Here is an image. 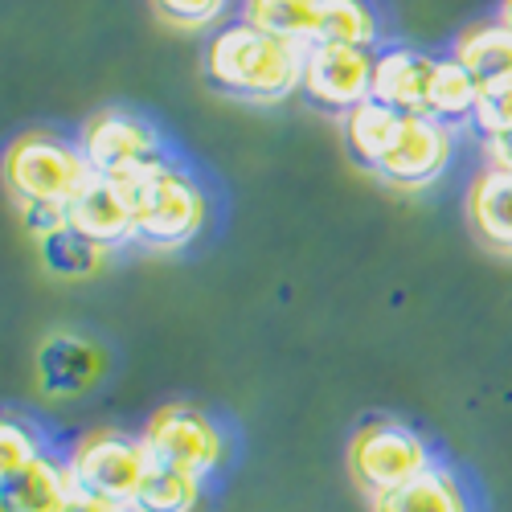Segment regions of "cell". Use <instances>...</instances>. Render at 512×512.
Listing matches in <instances>:
<instances>
[{"label": "cell", "instance_id": "obj_23", "mask_svg": "<svg viewBox=\"0 0 512 512\" xmlns=\"http://www.w3.org/2000/svg\"><path fill=\"white\" fill-rule=\"evenodd\" d=\"M46 451H41L37 435L29 431L25 422L17 418H0V484H9L13 476H21L25 467L33 459H41Z\"/></svg>", "mask_w": 512, "mask_h": 512}, {"label": "cell", "instance_id": "obj_6", "mask_svg": "<svg viewBox=\"0 0 512 512\" xmlns=\"http://www.w3.org/2000/svg\"><path fill=\"white\" fill-rule=\"evenodd\" d=\"M148 472V447L144 439L119 435V431H95L78 439L70 455V476L82 492H95L119 504H132L140 480Z\"/></svg>", "mask_w": 512, "mask_h": 512}, {"label": "cell", "instance_id": "obj_30", "mask_svg": "<svg viewBox=\"0 0 512 512\" xmlns=\"http://www.w3.org/2000/svg\"><path fill=\"white\" fill-rule=\"evenodd\" d=\"M0 512H9V500H5V492H0Z\"/></svg>", "mask_w": 512, "mask_h": 512}, {"label": "cell", "instance_id": "obj_2", "mask_svg": "<svg viewBox=\"0 0 512 512\" xmlns=\"http://www.w3.org/2000/svg\"><path fill=\"white\" fill-rule=\"evenodd\" d=\"M136 213V242L152 250H177L193 242L205 226V193L193 177L173 168L164 156L144 164L140 173L119 181Z\"/></svg>", "mask_w": 512, "mask_h": 512}, {"label": "cell", "instance_id": "obj_7", "mask_svg": "<svg viewBox=\"0 0 512 512\" xmlns=\"http://www.w3.org/2000/svg\"><path fill=\"white\" fill-rule=\"evenodd\" d=\"M373 66H377L373 50L316 41V46L304 50V82H300V91L316 107L349 115L353 107L373 99Z\"/></svg>", "mask_w": 512, "mask_h": 512}, {"label": "cell", "instance_id": "obj_10", "mask_svg": "<svg viewBox=\"0 0 512 512\" xmlns=\"http://www.w3.org/2000/svg\"><path fill=\"white\" fill-rule=\"evenodd\" d=\"M66 226H74L78 234H87L91 242H99L103 250L136 242V213L127 201L123 185L111 177L91 173L82 181L70 201H66Z\"/></svg>", "mask_w": 512, "mask_h": 512}, {"label": "cell", "instance_id": "obj_9", "mask_svg": "<svg viewBox=\"0 0 512 512\" xmlns=\"http://www.w3.org/2000/svg\"><path fill=\"white\" fill-rule=\"evenodd\" d=\"M451 152H455V140L447 123L431 115H406L398 144L377 164V177L398 189H426L447 173Z\"/></svg>", "mask_w": 512, "mask_h": 512}, {"label": "cell", "instance_id": "obj_20", "mask_svg": "<svg viewBox=\"0 0 512 512\" xmlns=\"http://www.w3.org/2000/svg\"><path fill=\"white\" fill-rule=\"evenodd\" d=\"M242 21L254 29H267L275 37H287L295 46H312L316 41V21H320V0H246Z\"/></svg>", "mask_w": 512, "mask_h": 512}, {"label": "cell", "instance_id": "obj_15", "mask_svg": "<svg viewBox=\"0 0 512 512\" xmlns=\"http://www.w3.org/2000/svg\"><path fill=\"white\" fill-rule=\"evenodd\" d=\"M74 488L78 484L70 476V463H58L54 455L33 459L21 476L0 484V492L9 500V512H62Z\"/></svg>", "mask_w": 512, "mask_h": 512}, {"label": "cell", "instance_id": "obj_16", "mask_svg": "<svg viewBox=\"0 0 512 512\" xmlns=\"http://www.w3.org/2000/svg\"><path fill=\"white\" fill-rule=\"evenodd\" d=\"M402 123H406L402 111L377 103V99H365L361 107H353V111L345 115V144H349L353 160L377 173V164L386 160L390 148L398 144Z\"/></svg>", "mask_w": 512, "mask_h": 512}, {"label": "cell", "instance_id": "obj_24", "mask_svg": "<svg viewBox=\"0 0 512 512\" xmlns=\"http://www.w3.org/2000/svg\"><path fill=\"white\" fill-rule=\"evenodd\" d=\"M156 13L177 29H209L230 9V0H152Z\"/></svg>", "mask_w": 512, "mask_h": 512}, {"label": "cell", "instance_id": "obj_5", "mask_svg": "<svg viewBox=\"0 0 512 512\" xmlns=\"http://www.w3.org/2000/svg\"><path fill=\"white\" fill-rule=\"evenodd\" d=\"M144 447L148 459L168 463V467H181V472L193 476H213L226 459V439L218 431V422L209 414L193 410V406H164L148 418L144 426Z\"/></svg>", "mask_w": 512, "mask_h": 512}, {"label": "cell", "instance_id": "obj_21", "mask_svg": "<svg viewBox=\"0 0 512 512\" xmlns=\"http://www.w3.org/2000/svg\"><path fill=\"white\" fill-rule=\"evenodd\" d=\"M316 41L373 50L377 46V17H373V9L365 5V0H320ZM316 41H312V46H316Z\"/></svg>", "mask_w": 512, "mask_h": 512}, {"label": "cell", "instance_id": "obj_8", "mask_svg": "<svg viewBox=\"0 0 512 512\" xmlns=\"http://www.w3.org/2000/svg\"><path fill=\"white\" fill-rule=\"evenodd\" d=\"M82 156H87L91 173L111 177V181H127L132 173H140L144 164L160 160V140L156 132L127 111H103L82 127Z\"/></svg>", "mask_w": 512, "mask_h": 512}, {"label": "cell", "instance_id": "obj_27", "mask_svg": "<svg viewBox=\"0 0 512 512\" xmlns=\"http://www.w3.org/2000/svg\"><path fill=\"white\" fill-rule=\"evenodd\" d=\"M62 512H127V504H119V500H107V496H95V492H82V488H74V492H70V500L62 504Z\"/></svg>", "mask_w": 512, "mask_h": 512}, {"label": "cell", "instance_id": "obj_22", "mask_svg": "<svg viewBox=\"0 0 512 512\" xmlns=\"http://www.w3.org/2000/svg\"><path fill=\"white\" fill-rule=\"evenodd\" d=\"M37 254H41V267L62 275V279H82V275H95L107 259V250L99 242H91L87 234H78L74 226H62L46 238H37Z\"/></svg>", "mask_w": 512, "mask_h": 512}, {"label": "cell", "instance_id": "obj_12", "mask_svg": "<svg viewBox=\"0 0 512 512\" xmlns=\"http://www.w3.org/2000/svg\"><path fill=\"white\" fill-rule=\"evenodd\" d=\"M435 58L418 50H386L373 66V99L402 115H426V87H431Z\"/></svg>", "mask_w": 512, "mask_h": 512}, {"label": "cell", "instance_id": "obj_1", "mask_svg": "<svg viewBox=\"0 0 512 512\" xmlns=\"http://www.w3.org/2000/svg\"><path fill=\"white\" fill-rule=\"evenodd\" d=\"M205 78L222 95L246 103H283L304 82V46L238 21L213 33L205 50Z\"/></svg>", "mask_w": 512, "mask_h": 512}, {"label": "cell", "instance_id": "obj_17", "mask_svg": "<svg viewBox=\"0 0 512 512\" xmlns=\"http://www.w3.org/2000/svg\"><path fill=\"white\" fill-rule=\"evenodd\" d=\"M373 512H472V504H467L463 484L447 467H431V472H422L418 480L377 496Z\"/></svg>", "mask_w": 512, "mask_h": 512}, {"label": "cell", "instance_id": "obj_29", "mask_svg": "<svg viewBox=\"0 0 512 512\" xmlns=\"http://www.w3.org/2000/svg\"><path fill=\"white\" fill-rule=\"evenodd\" d=\"M500 25L512 33V0H504V5H500Z\"/></svg>", "mask_w": 512, "mask_h": 512}, {"label": "cell", "instance_id": "obj_13", "mask_svg": "<svg viewBox=\"0 0 512 512\" xmlns=\"http://www.w3.org/2000/svg\"><path fill=\"white\" fill-rule=\"evenodd\" d=\"M467 222L484 246L496 254H512V173L508 168H484L467 189Z\"/></svg>", "mask_w": 512, "mask_h": 512}, {"label": "cell", "instance_id": "obj_26", "mask_svg": "<svg viewBox=\"0 0 512 512\" xmlns=\"http://www.w3.org/2000/svg\"><path fill=\"white\" fill-rule=\"evenodd\" d=\"M21 222L33 238H46L54 230L66 226V205H50V201H21Z\"/></svg>", "mask_w": 512, "mask_h": 512}, {"label": "cell", "instance_id": "obj_3", "mask_svg": "<svg viewBox=\"0 0 512 512\" xmlns=\"http://www.w3.org/2000/svg\"><path fill=\"white\" fill-rule=\"evenodd\" d=\"M435 467V455L418 431L394 418H373L357 426L349 443V472L365 496H386Z\"/></svg>", "mask_w": 512, "mask_h": 512}, {"label": "cell", "instance_id": "obj_4", "mask_svg": "<svg viewBox=\"0 0 512 512\" xmlns=\"http://www.w3.org/2000/svg\"><path fill=\"white\" fill-rule=\"evenodd\" d=\"M5 177H9V189L17 193V201L66 205L70 193L91 177V164L82 156V148L58 140V136H46V132H33L9 148Z\"/></svg>", "mask_w": 512, "mask_h": 512}, {"label": "cell", "instance_id": "obj_25", "mask_svg": "<svg viewBox=\"0 0 512 512\" xmlns=\"http://www.w3.org/2000/svg\"><path fill=\"white\" fill-rule=\"evenodd\" d=\"M476 127L488 136H504L512 132V91H492V95H480V111H476Z\"/></svg>", "mask_w": 512, "mask_h": 512}, {"label": "cell", "instance_id": "obj_28", "mask_svg": "<svg viewBox=\"0 0 512 512\" xmlns=\"http://www.w3.org/2000/svg\"><path fill=\"white\" fill-rule=\"evenodd\" d=\"M484 156H488L492 168H508V173H512V132L488 136V140H484Z\"/></svg>", "mask_w": 512, "mask_h": 512}, {"label": "cell", "instance_id": "obj_19", "mask_svg": "<svg viewBox=\"0 0 512 512\" xmlns=\"http://www.w3.org/2000/svg\"><path fill=\"white\" fill-rule=\"evenodd\" d=\"M476 111H480L476 78L467 74L455 58L435 62L431 87H426V115L447 123V127H463V123H476Z\"/></svg>", "mask_w": 512, "mask_h": 512}, {"label": "cell", "instance_id": "obj_18", "mask_svg": "<svg viewBox=\"0 0 512 512\" xmlns=\"http://www.w3.org/2000/svg\"><path fill=\"white\" fill-rule=\"evenodd\" d=\"M201 476L181 472V467H168L148 459V472L127 504V512H197L201 504Z\"/></svg>", "mask_w": 512, "mask_h": 512}, {"label": "cell", "instance_id": "obj_11", "mask_svg": "<svg viewBox=\"0 0 512 512\" xmlns=\"http://www.w3.org/2000/svg\"><path fill=\"white\" fill-rule=\"evenodd\" d=\"M99 373H103V353L82 336L58 332L37 349V386L50 398L87 394L99 381Z\"/></svg>", "mask_w": 512, "mask_h": 512}, {"label": "cell", "instance_id": "obj_14", "mask_svg": "<svg viewBox=\"0 0 512 512\" xmlns=\"http://www.w3.org/2000/svg\"><path fill=\"white\" fill-rule=\"evenodd\" d=\"M455 62L476 78L480 95L512 91V33L500 21L467 29L455 46Z\"/></svg>", "mask_w": 512, "mask_h": 512}]
</instances>
